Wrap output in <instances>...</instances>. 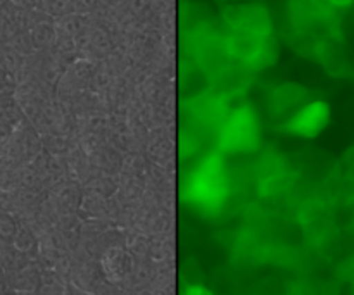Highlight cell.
Masks as SVG:
<instances>
[{"label": "cell", "instance_id": "6da1fadb", "mask_svg": "<svg viewBox=\"0 0 354 295\" xmlns=\"http://www.w3.org/2000/svg\"><path fill=\"white\" fill-rule=\"evenodd\" d=\"M230 197L225 154L220 151L207 152L199 159L185 180L182 189L183 202L189 204L203 216H218L225 209Z\"/></svg>", "mask_w": 354, "mask_h": 295}, {"label": "cell", "instance_id": "7a4b0ae2", "mask_svg": "<svg viewBox=\"0 0 354 295\" xmlns=\"http://www.w3.org/2000/svg\"><path fill=\"white\" fill-rule=\"evenodd\" d=\"M261 147V124L258 113L249 104L228 111L216 130V151L221 154H252Z\"/></svg>", "mask_w": 354, "mask_h": 295}, {"label": "cell", "instance_id": "3957f363", "mask_svg": "<svg viewBox=\"0 0 354 295\" xmlns=\"http://www.w3.org/2000/svg\"><path fill=\"white\" fill-rule=\"evenodd\" d=\"M225 47L232 61L245 66L251 73L261 71L275 64L279 57V41L272 37L232 31L225 35Z\"/></svg>", "mask_w": 354, "mask_h": 295}, {"label": "cell", "instance_id": "277c9868", "mask_svg": "<svg viewBox=\"0 0 354 295\" xmlns=\"http://www.w3.org/2000/svg\"><path fill=\"white\" fill-rule=\"evenodd\" d=\"M192 52L197 66L209 82L220 76L228 66L234 64L225 47V35L218 33L207 24H203L194 31Z\"/></svg>", "mask_w": 354, "mask_h": 295}, {"label": "cell", "instance_id": "5b68a950", "mask_svg": "<svg viewBox=\"0 0 354 295\" xmlns=\"http://www.w3.org/2000/svg\"><path fill=\"white\" fill-rule=\"evenodd\" d=\"M225 24L232 31L258 35V37H272L273 23L268 9L261 3H234L227 6L221 12Z\"/></svg>", "mask_w": 354, "mask_h": 295}, {"label": "cell", "instance_id": "8992f818", "mask_svg": "<svg viewBox=\"0 0 354 295\" xmlns=\"http://www.w3.org/2000/svg\"><path fill=\"white\" fill-rule=\"evenodd\" d=\"M330 121V107L324 100H310L282 123V131L292 137L317 138Z\"/></svg>", "mask_w": 354, "mask_h": 295}, {"label": "cell", "instance_id": "52a82bcc", "mask_svg": "<svg viewBox=\"0 0 354 295\" xmlns=\"http://www.w3.org/2000/svg\"><path fill=\"white\" fill-rule=\"evenodd\" d=\"M227 97L220 95L213 90H207V92L192 97V100L189 102L190 114L201 126L218 130L227 117L228 111H230L227 106Z\"/></svg>", "mask_w": 354, "mask_h": 295}, {"label": "cell", "instance_id": "ba28073f", "mask_svg": "<svg viewBox=\"0 0 354 295\" xmlns=\"http://www.w3.org/2000/svg\"><path fill=\"white\" fill-rule=\"evenodd\" d=\"M306 102H310V90L299 83H282L268 97V107L277 117H289Z\"/></svg>", "mask_w": 354, "mask_h": 295}, {"label": "cell", "instance_id": "9c48e42d", "mask_svg": "<svg viewBox=\"0 0 354 295\" xmlns=\"http://www.w3.org/2000/svg\"><path fill=\"white\" fill-rule=\"evenodd\" d=\"M315 55L322 62L328 75L332 76H346L349 73V62L346 57L344 47L334 37H327L318 41Z\"/></svg>", "mask_w": 354, "mask_h": 295}, {"label": "cell", "instance_id": "30bf717a", "mask_svg": "<svg viewBox=\"0 0 354 295\" xmlns=\"http://www.w3.org/2000/svg\"><path fill=\"white\" fill-rule=\"evenodd\" d=\"M328 7H334V9H348L354 3V0H325Z\"/></svg>", "mask_w": 354, "mask_h": 295}, {"label": "cell", "instance_id": "8fae6325", "mask_svg": "<svg viewBox=\"0 0 354 295\" xmlns=\"http://www.w3.org/2000/svg\"><path fill=\"white\" fill-rule=\"evenodd\" d=\"M344 273L348 276H351V278H354V256L351 259H349L348 263H346V266H344Z\"/></svg>", "mask_w": 354, "mask_h": 295}, {"label": "cell", "instance_id": "7c38bea8", "mask_svg": "<svg viewBox=\"0 0 354 295\" xmlns=\"http://www.w3.org/2000/svg\"><path fill=\"white\" fill-rule=\"evenodd\" d=\"M189 294H209L206 289H197V287H192Z\"/></svg>", "mask_w": 354, "mask_h": 295}, {"label": "cell", "instance_id": "4fadbf2b", "mask_svg": "<svg viewBox=\"0 0 354 295\" xmlns=\"http://www.w3.org/2000/svg\"><path fill=\"white\" fill-rule=\"evenodd\" d=\"M353 230H354V220H353Z\"/></svg>", "mask_w": 354, "mask_h": 295}]
</instances>
